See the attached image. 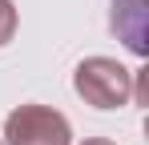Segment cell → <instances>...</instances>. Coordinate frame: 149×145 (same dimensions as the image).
<instances>
[{
	"mask_svg": "<svg viewBox=\"0 0 149 145\" xmlns=\"http://www.w3.org/2000/svg\"><path fill=\"white\" fill-rule=\"evenodd\" d=\"M0 145H4V141H0Z\"/></svg>",
	"mask_w": 149,
	"mask_h": 145,
	"instance_id": "6",
	"label": "cell"
},
{
	"mask_svg": "<svg viewBox=\"0 0 149 145\" xmlns=\"http://www.w3.org/2000/svg\"><path fill=\"white\" fill-rule=\"evenodd\" d=\"M4 145H73V125L49 105H20L4 121Z\"/></svg>",
	"mask_w": 149,
	"mask_h": 145,
	"instance_id": "2",
	"label": "cell"
},
{
	"mask_svg": "<svg viewBox=\"0 0 149 145\" xmlns=\"http://www.w3.org/2000/svg\"><path fill=\"white\" fill-rule=\"evenodd\" d=\"M85 145H113V141H105V137H93V141H85Z\"/></svg>",
	"mask_w": 149,
	"mask_h": 145,
	"instance_id": "5",
	"label": "cell"
},
{
	"mask_svg": "<svg viewBox=\"0 0 149 145\" xmlns=\"http://www.w3.org/2000/svg\"><path fill=\"white\" fill-rule=\"evenodd\" d=\"M109 24H113V32H117L137 56L149 52V40H145V0H113Z\"/></svg>",
	"mask_w": 149,
	"mask_h": 145,
	"instance_id": "3",
	"label": "cell"
},
{
	"mask_svg": "<svg viewBox=\"0 0 149 145\" xmlns=\"http://www.w3.org/2000/svg\"><path fill=\"white\" fill-rule=\"evenodd\" d=\"M12 36H16V8H12V0H0V48Z\"/></svg>",
	"mask_w": 149,
	"mask_h": 145,
	"instance_id": "4",
	"label": "cell"
},
{
	"mask_svg": "<svg viewBox=\"0 0 149 145\" xmlns=\"http://www.w3.org/2000/svg\"><path fill=\"white\" fill-rule=\"evenodd\" d=\"M133 77L137 72L125 69L121 61H113V56H89V61L77 65L73 89L93 109H121V105L133 101Z\"/></svg>",
	"mask_w": 149,
	"mask_h": 145,
	"instance_id": "1",
	"label": "cell"
}]
</instances>
